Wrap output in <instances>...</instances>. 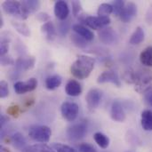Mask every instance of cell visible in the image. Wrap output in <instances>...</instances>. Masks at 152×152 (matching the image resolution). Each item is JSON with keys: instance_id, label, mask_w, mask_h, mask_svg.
<instances>
[{"instance_id": "cell-1", "label": "cell", "mask_w": 152, "mask_h": 152, "mask_svg": "<svg viewBox=\"0 0 152 152\" xmlns=\"http://www.w3.org/2000/svg\"><path fill=\"white\" fill-rule=\"evenodd\" d=\"M95 60L87 55H79L70 67L71 74L77 79L87 78L94 68Z\"/></svg>"}, {"instance_id": "cell-2", "label": "cell", "mask_w": 152, "mask_h": 152, "mask_svg": "<svg viewBox=\"0 0 152 152\" xmlns=\"http://www.w3.org/2000/svg\"><path fill=\"white\" fill-rule=\"evenodd\" d=\"M2 8L5 13L12 15L20 20H26L29 15L25 11L22 5V3H20L17 1H12V0L4 1L2 4Z\"/></svg>"}, {"instance_id": "cell-3", "label": "cell", "mask_w": 152, "mask_h": 152, "mask_svg": "<svg viewBox=\"0 0 152 152\" xmlns=\"http://www.w3.org/2000/svg\"><path fill=\"white\" fill-rule=\"evenodd\" d=\"M28 135L33 141L45 144L51 139L52 131L46 126H32L28 130Z\"/></svg>"}, {"instance_id": "cell-4", "label": "cell", "mask_w": 152, "mask_h": 152, "mask_svg": "<svg viewBox=\"0 0 152 152\" xmlns=\"http://www.w3.org/2000/svg\"><path fill=\"white\" fill-rule=\"evenodd\" d=\"M135 90L139 93L147 94L151 89L152 74L148 70L135 72Z\"/></svg>"}, {"instance_id": "cell-5", "label": "cell", "mask_w": 152, "mask_h": 152, "mask_svg": "<svg viewBox=\"0 0 152 152\" xmlns=\"http://www.w3.org/2000/svg\"><path fill=\"white\" fill-rule=\"evenodd\" d=\"M82 20L86 26L93 29H102L110 23V17L102 16H86Z\"/></svg>"}, {"instance_id": "cell-6", "label": "cell", "mask_w": 152, "mask_h": 152, "mask_svg": "<svg viewBox=\"0 0 152 152\" xmlns=\"http://www.w3.org/2000/svg\"><path fill=\"white\" fill-rule=\"evenodd\" d=\"M61 112L62 118L67 121L72 122L74 121L79 112V107L77 103L71 102H65L61 104Z\"/></svg>"}, {"instance_id": "cell-7", "label": "cell", "mask_w": 152, "mask_h": 152, "mask_svg": "<svg viewBox=\"0 0 152 152\" xmlns=\"http://www.w3.org/2000/svg\"><path fill=\"white\" fill-rule=\"evenodd\" d=\"M87 131V126L85 122L74 124L67 130L68 137L72 141H78L85 137Z\"/></svg>"}, {"instance_id": "cell-8", "label": "cell", "mask_w": 152, "mask_h": 152, "mask_svg": "<svg viewBox=\"0 0 152 152\" xmlns=\"http://www.w3.org/2000/svg\"><path fill=\"white\" fill-rule=\"evenodd\" d=\"M37 80L34 77H31L27 81L16 82L13 86V89L17 94H23L34 91L37 88Z\"/></svg>"}, {"instance_id": "cell-9", "label": "cell", "mask_w": 152, "mask_h": 152, "mask_svg": "<svg viewBox=\"0 0 152 152\" xmlns=\"http://www.w3.org/2000/svg\"><path fill=\"white\" fill-rule=\"evenodd\" d=\"M102 98V93L99 89H91L86 94V104L90 111L94 110L100 104Z\"/></svg>"}, {"instance_id": "cell-10", "label": "cell", "mask_w": 152, "mask_h": 152, "mask_svg": "<svg viewBox=\"0 0 152 152\" xmlns=\"http://www.w3.org/2000/svg\"><path fill=\"white\" fill-rule=\"evenodd\" d=\"M97 82L99 84L104 83H111L118 87L121 86V80L118 77V74L114 70H107L102 72L97 78Z\"/></svg>"}, {"instance_id": "cell-11", "label": "cell", "mask_w": 152, "mask_h": 152, "mask_svg": "<svg viewBox=\"0 0 152 152\" xmlns=\"http://www.w3.org/2000/svg\"><path fill=\"white\" fill-rule=\"evenodd\" d=\"M99 38L105 45H114L118 41V35L113 28L106 27L99 32Z\"/></svg>"}, {"instance_id": "cell-12", "label": "cell", "mask_w": 152, "mask_h": 152, "mask_svg": "<svg viewBox=\"0 0 152 152\" xmlns=\"http://www.w3.org/2000/svg\"><path fill=\"white\" fill-rule=\"evenodd\" d=\"M136 14H137L136 4L133 2H129L125 5V8L122 11V12L120 13L119 17L123 22L128 23L133 20V18H134L136 16Z\"/></svg>"}, {"instance_id": "cell-13", "label": "cell", "mask_w": 152, "mask_h": 152, "mask_svg": "<svg viewBox=\"0 0 152 152\" xmlns=\"http://www.w3.org/2000/svg\"><path fill=\"white\" fill-rule=\"evenodd\" d=\"M110 116L111 118L117 122H124L126 120V112L122 103L119 101H115L112 103Z\"/></svg>"}, {"instance_id": "cell-14", "label": "cell", "mask_w": 152, "mask_h": 152, "mask_svg": "<svg viewBox=\"0 0 152 152\" xmlns=\"http://www.w3.org/2000/svg\"><path fill=\"white\" fill-rule=\"evenodd\" d=\"M36 59L32 56L20 57L15 61V69L17 71H26L32 69L35 65Z\"/></svg>"}, {"instance_id": "cell-15", "label": "cell", "mask_w": 152, "mask_h": 152, "mask_svg": "<svg viewBox=\"0 0 152 152\" xmlns=\"http://www.w3.org/2000/svg\"><path fill=\"white\" fill-rule=\"evenodd\" d=\"M54 14L59 20H65L69 14V8L67 2L63 0L57 1L54 4Z\"/></svg>"}, {"instance_id": "cell-16", "label": "cell", "mask_w": 152, "mask_h": 152, "mask_svg": "<svg viewBox=\"0 0 152 152\" xmlns=\"http://www.w3.org/2000/svg\"><path fill=\"white\" fill-rule=\"evenodd\" d=\"M65 91H66V94L69 96L77 97V96H78V95L81 94V93H82V87H81V85L79 84V82H77L75 79H70L66 84Z\"/></svg>"}, {"instance_id": "cell-17", "label": "cell", "mask_w": 152, "mask_h": 152, "mask_svg": "<svg viewBox=\"0 0 152 152\" xmlns=\"http://www.w3.org/2000/svg\"><path fill=\"white\" fill-rule=\"evenodd\" d=\"M72 29L73 31L79 35L80 37H82L83 38H85L87 41H91L94 38V34L92 30L88 29L87 28H86L85 26L81 25V24H75L72 26Z\"/></svg>"}, {"instance_id": "cell-18", "label": "cell", "mask_w": 152, "mask_h": 152, "mask_svg": "<svg viewBox=\"0 0 152 152\" xmlns=\"http://www.w3.org/2000/svg\"><path fill=\"white\" fill-rule=\"evenodd\" d=\"M141 124L145 131H152V111L145 110L142 112Z\"/></svg>"}, {"instance_id": "cell-19", "label": "cell", "mask_w": 152, "mask_h": 152, "mask_svg": "<svg viewBox=\"0 0 152 152\" xmlns=\"http://www.w3.org/2000/svg\"><path fill=\"white\" fill-rule=\"evenodd\" d=\"M41 31L45 34V37L47 40L52 41L55 38L56 29L52 21H47V22L44 23L41 27Z\"/></svg>"}, {"instance_id": "cell-20", "label": "cell", "mask_w": 152, "mask_h": 152, "mask_svg": "<svg viewBox=\"0 0 152 152\" xmlns=\"http://www.w3.org/2000/svg\"><path fill=\"white\" fill-rule=\"evenodd\" d=\"M21 152H56L52 147L44 144V143H38L34 144L30 146H27L24 148Z\"/></svg>"}, {"instance_id": "cell-21", "label": "cell", "mask_w": 152, "mask_h": 152, "mask_svg": "<svg viewBox=\"0 0 152 152\" xmlns=\"http://www.w3.org/2000/svg\"><path fill=\"white\" fill-rule=\"evenodd\" d=\"M141 63L146 67H152V46L146 47L140 54Z\"/></svg>"}, {"instance_id": "cell-22", "label": "cell", "mask_w": 152, "mask_h": 152, "mask_svg": "<svg viewBox=\"0 0 152 152\" xmlns=\"http://www.w3.org/2000/svg\"><path fill=\"white\" fill-rule=\"evenodd\" d=\"M144 38H145L144 30L141 27H137L135 30L134 31V33L132 34L129 43L131 45H139L144 40Z\"/></svg>"}, {"instance_id": "cell-23", "label": "cell", "mask_w": 152, "mask_h": 152, "mask_svg": "<svg viewBox=\"0 0 152 152\" xmlns=\"http://www.w3.org/2000/svg\"><path fill=\"white\" fill-rule=\"evenodd\" d=\"M61 85V77L59 75L50 76L45 79V87L48 90H54Z\"/></svg>"}, {"instance_id": "cell-24", "label": "cell", "mask_w": 152, "mask_h": 152, "mask_svg": "<svg viewBox=\"0 0 152 152\" xmlns=\"http://www.w3.org/2000/svg\"><path fill=\"white\" fill-rule=\"evenodd\" d=\"M12 142L16 149H19L20 151H22L24 148L27 147L26 139L20 133H15L12 136Z\"/></svg>"}, {"instance_id": "cell-25", "label": "cell", "mask_w": 152, "mask_h": 152, "mask_svg": "<svg viewBox=\"0 0 152 152\" xmlns=\"http://www.w3.org/2000/svg\"><path fill=\"white\" fill-rule=\"evenodd\" d=\"M94 139L95 142L102 148V149H107L110 146V139L107 135L103 134L102 133L97 132L94 134Z\"/></svg>"}, {"instance_id": "cell-26", "label": "cell", "mask_w": 152, "mask_h": 152, "mask_svg": "<svg viewBox=\"0 0 152 152\" xmlns=\"http://www.w3.org/2000/svg\"><path fill=\"white\" fill-rule=\"evenodd\" d=\"M40 2L37 0H25L22 2L24 9L28 14L37 12L40 8Z\"/></svg>"}, {"instance_id": "cell-27", "label": "cell", "mask_w": 152, "mask_h": 152, "mask_svg": "<svg viewBox=\"0 0 152 152\" xmlns=\"http://www.w3.org/2000/svg\"><path fill=\"white\" fill-rule=\"evenodd\" d=\"M12 25L15 28V30L17 32H19L20 35H22L24 37H29L30 36V29H29V28L26 24L21 23V22L12 21Z\"/></svg>"}, {"instance_id": "cell-28", "label": "cell", "mask_w": 152, "mask_h": 152, "mask_svg": "<svg viewBox=\"0 0 152 152\" xmlns=\"http://www.w3.org/2000/svg\"><path fill=\"white\" fill-rule=\"evenodd\" d=\"M98 16H102V17H109V15L110 13H113V7L112 4H106L103 3L102 4L97 11Z\"/></svg>"}, {"instance_id": "cell-29", "label": "cell", "mask_w": 152, "mask_h": 152, "mask_svg": "<svg viewBox=\"0 0 152 152\" xmlns=\"http://www.w3.org/2000/svg\"><path fill=\"white\" fill-rule=\"evenodd\" d=\"M71 41L73 43L74 45H76L77 47L79 48H85L87 46V40H86L85 38H83L82 37H80L79 35L74 33L71 36Z\"/></svg>"}, {"instance_id": "cell-30", "label": "cell", "mask_w": 152, "mask_h": 152, "mask_svg": "<svg viewBox=\"0 0 152 152\" xmlns=\"http://www.w3.org/2000/svg\"><path fill=\"white\" fill-rule=\"evenodd\" d=\"M70 28V22L69 20H61V22H59L57 29H58V33L60 36L64 37L68 34L69 30Z\"/></svg>"}, {"instance_id": "cell-31", "label": "cell", "mask_w": 152, "mask_h": 152, "mask_svg": "<svg viewBox=\"0 0 152 152\" xmlns=\"http://www.w3.org/2000/svg\"><path fill=\"white\" fill-rule=\"evenodd\" d=\"M51 147L56 152H77L74 148L61 143H53Z\"/></svg>"}, {"instance_id": "cell-32", "label": "cell", "mask_w": 152, "mask_h": 152, "mask_svg": "<svg viewBox=\"0 0 152 152\" xmlns=\"http://www.w3.org/2000/svg\"><path fill=\"white\" fill-rule=\"evenodd\" d=\"M125 2L122 1V0H117V1H114L112 3V7H113V13L115 15H118L119 16L120 13L122 12V11L124 10L125 8Z\"/></svg>"}, {"instance_id": "cell-33", "label": "cell", "mask_w": 152, "mask_h": 152, "mask_svg": "<svg viewBox=\"0 0 152 152\" xmlns=\"http://www.w3.org/2000/svg\"><path fill=\"white\" fill-rule=\"evenodd\" d=\"M9 94V89H8V84L5 81L0 82V97L5 98Z\"/></svg>"}, {"instance_id": "cell-34", "label": "cell", "mask_w": 152, "mask_h": 152, "mask_svg": "<svg viewBox=\"0 0 152 152\" xmlns=\"http://www.w3.org/2000/svg\"><path fill=\"white\" fill-rule=\"evenodd\" d=\"M78 150L80 152H98L97 150L89 143H82L79 145Z\"/></svg>"}, {"instance_id": "cell-35", "label": "cell", "mask_w": 152, "mask_h": 152, "mask_svg": "<svg viewBox=\"0 0 152 152\" xmlns=\"http://www.w3.org/2000/svg\"><path fill=\"white\" fill-rule=\"evenodd\" d=\"M9 50V45H8V41L6 39H2L1 45H0V54L1 56H5V54L8 53Z\"/></svg>"}, {"instance_id": "cell-36", "label": "cell", "mask_w": 152, "mask_h": 152, "mask_svg": "<svg viewBox=\"0 0 152 152\" xmlns=\"http://www.w3.org/2000/svg\"><path fill=\"white\" fill-rule=\"evenodd\" d=\"M82 9V5H81V3L79 1H72V12H73V14L75 16L78 15V13L80 12Z\"/></svg>"}, {"instance_id": "cell-37", "label": "cell", "mask_w": 152, "mask_h": 152, "mask_svg": "<svg viewBox=\"0 0 152 152\" xmlns=\"http://www.w3.org/2000/svg\"><path fill=\"white\" fill-rule=\"evenodd\" d=\"M7 113L8 115H11L12 117H18V115L20 114V108L18 106H11L8 108Z\"/></svg>"}, {"instance_id": "cell-38", "label": "cell", "mask_w": 152, "mask_h": 152, "mask_svg": "<svg viewBox=\"0 0 152 152\" xmlns=\"http://www.w3.org/2000/svg\"><path fill=\"white\" fill-rule=\"evenodd\" d=\"M37 19L38 20H40V21H42V22H45H45L49 21L50 16H49V14H48V13L42 12H38V13L37 14Z\"/></svg>"}, {"instance_id": "cell-39", "label": "cell", "mask_w": 152, "mask_h": 152, "mask_svg": "<svg viewBox=\"0 0 152 152\" xmlns=\"http://www.w3.org/2000/svg\"><path fill=\"white\" fill-rule=\"evenodd\" d=\"M13 63V60L11 57H6V56H1V64L3 66L6 65H11Z\"/></svg>"}, {"instance_id": "cell-40", "label": "cell", "mask_w": 152, "mask_h": 152, "mask_svg": "<svg viewBox=\"0 0 152 152\" xmlns=\"http://www.w3.org/2000/svg\"><path fill=\"white\" fill-rule=\"evenodd\" d=\"M144 101H145V102L149 106H151L152 107V90H151L150 92H148L147 94H145Z\"/></svg>"}, {"instance_id": "cell-41", "label": "cell", "mask_w": 152, "mask_h": 152, "mask_svg": "<svg viewBox=\"0 0 152 152\" xmlns=\"http://www.w3.org/2000/svg\"><path fill=\"white\" fill-rule=\"evenodd\" d=\"M146 21L148 22V24H152V4L150 5L146 12Z\"/></svg>"}, {"instance_id": "cell-42", "label": "cell", "mask_w": 152, "mask_h": 152, "mask_svg": "<svg viewBox=\"0 0 152 152\" xmlns=\"http://www.w3.org/2000/svg\"><path fill=\"white\" fill-rule=\"evenodd\" d=\"M7 122H8L7 117H5L4 115H1V118H0V125H1V127H3Z\"/></svg>"}, {"instance_id": "cell-43", "label": "cell", "mask_w": 152, "mask_h": 152, "mask_svg": "<svg viewBox=\"0 0 152 152\" xmlns=\"http://www.w3.org/2000/svg\"><path fill=\"white\" fill-rule=\"evenodd\" d=\"M3 25H4V20H3V17L1 16L0 17V28H2Z\"/></svg>"}]
</instances>
